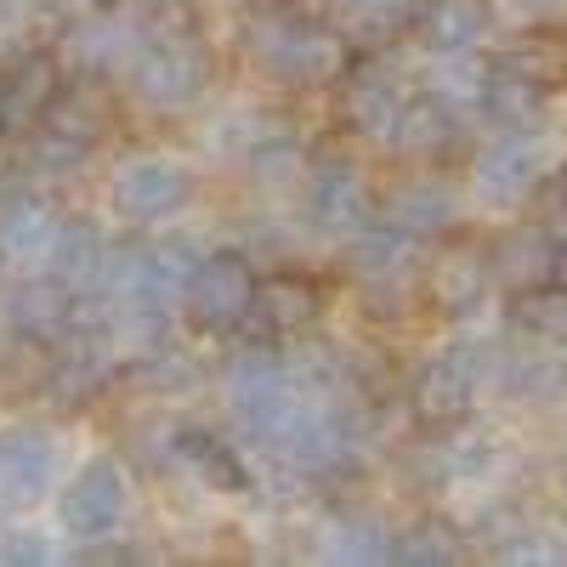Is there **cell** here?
<instances>
[{"mask_svg":"<svg viewBox=\"0 0 567 567\" xmlns=\"http://www.w3.org/2000/svg\"><path fill=\"white\" fill-rule=\"evenodd\" d=\"M403 103H409L403 80L392 69H381V63H358V69L341 74V120L358 136L386 142L392 125H398V114H403Z\"/></svg>","mask_w":567,"mask_h":567,"instance_id":"obj_16","label":"cell"},{"mask_svg":"<svg viewBox=\"0 0 567 567\" xmlns=\"http://www.w3.org/2000/svg\"><path fill=\"white\" fill-rule=\"evenodd\" d=\"M194 194H199L194 171L182 159H165V154H142V159L120 165L114 182H109V205L136 227H159V221L182 216L194 205Z\"/></svg>","mask_w":567,"mask_h":567,"instance_id":"obj_7","label":"cell"},{"mask_svg":"<svg viewBox=\"0 0 567 567\" xmlns=\"http://www.w3.org/2000/svg\"><path fill=\"white\" fill-rule=\"evenodd\" d=\"M148 34H154V18H148V7H136V0L131 7H91L74 23L63 52L85 74H125L136 63V52L148 45Z\"/></svg>","mask_w":567,"mask_h":567,"instance_id":"obj_9","label":"cell"},{"mask_svg":"<svg viewBox=\"0 0 567 567\" xmlns=\"http://www.w3.org/2000/svg\"><path fill=\"white\" fill-rule=\"evenodd\" d=\"M250 301H256V267L239 250H210L194 267V284H187V318L210 336H227V329L250 323Z\"/></svg>","mask_w":567,"mask_h":567,"instance_id":"obj_8","label":"cell"},{"mask_svg":"<svg viewBox=\"0 0 567 567\" xmlns=\"http://www.w3.org/2000/svg\"><path fill=\"white\" fill-rule=\"evenodd\" d=\"M245 45H250L256 69L284 85H329L347 74V40L336 29L301 23L290 12H256V23L245 29Z\"/></svg>","mask_w":567,"mask_h":567,"instance_id":"obj_2","label":"cell"},{"mask_svg":"<svg viewBox=\"0 0 567 567\" xmlns=\"http://www.w3.org/2000/svg\"><path fill=\"white\" fill-rule=\"evenodd\" d=\"M494 63L516 69L523 80H534L539 91H561V85H567V34H556V29H534V34H523L516 45H505Z\"/></svg>","mask_w":567,"mask_h":567,"instance_id":"obj_26","label":"cell"},{"mask_svg":"<svg viewBox=\"0 0 567 567\" xmlns=\"http://www.w3.org/2000/svg\"><path fill=\"white\" fill-rule=\"evenodd\" d=\"M454 216H460V205L449 194V182H437V176L403 182L398 194L386 199V210H381V221H392L398 233H409V239H420V245L437 239V233H449Z\"/></svg>","mask_w":567,"mask_h":567,"instance_id":"obj_22","label":"cell"},{"mask_svg":"<svg viewBox=\"0 0 567 567\" xmlns=\"http://www.w3.org/2000/svg\"><path fill=\"white\" fill-rule=\"evenodd\" d=\"M505 7H516V12H528V18H539V12L561 7V0H505Z\"/></svg>","mask_w":567,"mask_h":567,"instance_id":"obj_35","label":"cell"},{"mask_svg":"<svg viewBox=\"0 0 567 567\" xmlns=\"http://www.w3.org/2000/svg\"><path fill=\"white\" fill-rule=\"evenodd\" d=\"M125 511H131V483H125L120 460H85L58 494V523L80 545L114 539L125 528Z\"/></svg>","mask_w":567,"mask_h":567,"instance_id":"obj_6","label":"cell"},{"mask_svg":"<svg viewBox=\"0 0 567 567\" xmlns=\"http://www.w3.org/2000/svg\"><path fill=\"white\" fill-rule=\"evenodd\" d=\"M329 7H336V23L352 40H386L403 23H414L420 0H329Z\"/></svg>","mask_w":567,"mask_h":567,"instance_id":"obj_29","label":"cell"},{"mask_svg":"<svg viewBox=\"0 0 567 567\" xmlns=\"http://www.w3.org/2000/svg\"><path fill=\"white\" fill-rule=\"evenodd\" d=\"M0 561H52V545H40L34 534H23V539L0 545Z\"/></svg>","mask_w":567,"mask_h":567,"instance_id":"obj_33","label":"cell"},{"mask_svg":"<svg viewBox=\"0 0 567 567\" xmlns=\"http://www.w3.org/2000/svg\"><path fill=\"white\" fill-rule=\"evenodd\" d=\"M516 329L534 336L539 347H561L567 352V284H539V290L516 296Z\"/></svg>","mask_w":567,"mask_h":567,"instance_id":"obj_28","label":"cell"},{"mask_svg":"<svg viewBox=\"0 0 567 567\" xmlns=\"http://www.w3.org/2000/svg\"><path fill=\"white\" fill-rule=\"evenodd\" d=\"M125 85L142 109L154 114H182L205 97L210 85V52L194 29H154L148 45L125 69Z\"/></svg>","mask_w":567,"mask_h":567,"instance_id":"obj_3","label":"cell"},{"mask_svg":"<svg viewBox=\"0 0 567 567\" xmlns=\"http://www.w3.org/2000/svg\"><path fill=\"white\" fill-rule=\"evenodd\" d=\"M414 34L432 52H477L488 34V0H420Z\"/></svg>","mask_w":567,"mask_h":567,"instance_id":"obj_23","label":"cell"},{"mask_svg":"<svg viewBox=\"0 0 567 567\" xmlns=\"http://www.w3.org/2000/svg\"><path fill=\"white\" fill-rule=\"evenodd\" d=\"M63 239V216L45 205H12L0 216V261L18 272H52Z\"/></svg>","mask_w":567,"mask_h":567,"instance_id":"obj_18","label":"cell"},{"mask_svg":"<svg viewBox=\"0 0 567 567\" xmlns=\"http://www.w3.org/2000/svg\"><path fill=\"white\" fill-rule=\"evenodd\" d=\"M329 556H341V561H392V534L381 523H369V516H347V523H336Z\"/></svg>","mask_w":567,"mask_h":567,"instance_id":"obj_32","label":"cell"},{"mask_svg":"<svg viewBox=\"0 0 567 567\" xmlns=\"http://www.w3.org/2000/svg\"><path fill=\"white\" fill-rule=\"evenodd\" d=\"M550 142L545 131H499L471 165V194L488 210H516L528 205L539 187L550 182Z\"/></svg>","mask_w":567,"mask_h":567,"instance_id":"obj_5","label":"cell"},{"mask_svg":"<svg viewBox=\"0 0 567 567\" xmlns=\"http://www.w3.org/2000/svg\"><path fill=\"white\" fill-rule=\"evenodd\" d=\"M556 284H567V239L556 245Z\"/></svg>","mask_w":567,"mask_h":567,"instance_id":"obj_37","label":"cell"},{"mask_svg":"<svg viewBox=\"0 0 567 567\" xmlns=\"http://www.w3.org/2000/svg\"><path fill=\"white\" fill-rule=\"evenodd\" d=\"M499 363H505V358H499L494 347H483V341H449V347H437L432 358L420 363L414 386H409L414 414L432 420V425L465 420L471 409H477L483 386L499 374Z\"/></svg>","mask_w":567,"mask_h":567,"instance_id":"obj_4","label":"cell"},{"mask_svg":"<svg viewBox=\"0 0 567 567\" xmlns=\"http://www.w3.org/2000/svg\"><path fill=\"white\" fill-rule=\"evenodd\" d=\"M425 91L432 97H443L449 109H477V97H483V80H488V63L477 58V52H432V63H425Z\"/></svg>","mask_w":567,"mask_h":567,"instance_id":"obj_27","label":"cell"},{"mask_svg":"<svg viewBox=\"0 0 567 567\" xmlns=\"http://www.w3.org/2000/svg\"><path fill=\"white\" fill-rule=\"evenodd\" d=\"M414 250L420 239H409V233H398L392 221L374 216L369 227L352 233V245H347V272L363 284L369 296H398L409 272H414Z\"/></svg>","mask_w":567,"mask_h":567,"instance_id":"obj_14","label":"cell"},{"mask_svg":"<svg viewBox=\"0 0 567 567\" xmlns=\"http://www.w3.org/2000/svg\"><path fill=\"white\" fill-rule=\"evenodd\" d=\"M392 561H414V567H443V561H460V539L437 523H420V528H403L392 534Z\"/></svg>","mask_w":567,"mask_h":567,"instance_id":"obj_31","label":"cell"},{"mask_svg":"<svg viewBox=\"0 0 567 567\" xmlns=\"http://www.w3.org/2000/svg\"><path fill=\"white\" fill-rule=\"evenodd\" d=\"M483 120L494 131H539V114H545V91L534 80H523L505 63H488V80H483V97H477Z\"/></svg>","mask_w":567,"mask_h":567,"instance_id":"obj_25","label":"cell"},{"mask_svg":"<svg viewBox=\"0 0 567 567\" xmlns=\"http://www.w3.org/2000/svg\"><path fill=\"white\" fill-rule=\"evenodd\" d=\"M74 323H80V296L69 290L58 272H29L18 290L7 296V329L18 341L58 347Z\"/></svg>","mask_w":567,"mask_h":567,"instance_id":"obj_13","label":"cell"},{"mask_svg":"<svg viewBox=\"0 0 567 567\" xmlns=\"http://www.w3.org/2000/svg\"><path fill=\"white\" fill-rule=\"evenodd\" d=\"M323 312V290L307 278V272H267L256 278V301H250V323L272 341H290V336H307Z\"/></svg>","mask_w":567,"mask_h":567,"instance_id":"obj_15","label":"cell"},{"mask_svg":"<svg viewBox=\"0 0 567 567\" xmlns=\"http://www.w3.org/2000/svg\"><path fill=\"white\" fill-rule=\"evenodd\" d=\"M58 437L45 425H12L0 432V516H18L58 488Z\"/></svg>","mask_w":567,"mask_h":567,"instance_id":"obj_11","label":"cell"},{"mask_svg":"<svg viewBox=\"0 0 567 567\" xmlns=\"http://www.w3.org/2000/svg\"><path fill=\"white\" fill-rule=\"evenodd\" d=\"M499 381L516 403L528 409H556L567 403V358L561 347H534V352H511L499 363Z\"/></svg>","mask_w":567,"mask_h":567,"instance_id":"obj_24","label":"cell"},{"mask_svg":"<svg viewBox=\"0 0 567 567\" xmlns=\"http://www.w3.org/2000/svg\"><path fill=\"white\" fill-rule=\"evenodd\" d=\"M494 296V267L477 250H449L432 261V301L449 318H477Z\"/></svg>","mask_w":567,"mask_h":567,"instance_id":"obj_21","label":"cell"},{"mask_svg":"<svg viewBox=\"0 0 567 567\" xmlns=\"http://www.w3.org/2000/svg\"><path fill=\"white\" fill-rule=\"evenodd\" d=\"M556 245H561V239H550L539 221H516V227H505L499 239H494V250H488L494 284H505L511 296L550 284V278H556Z\"/></svg>","mask_w":567,"mask_h":567,"instance_id":"obj_17","label":"cell"},{"mask_svg":"<svg viewBox=\"0 0 567 567\" xmlns=\"http://www.w3.org/2000/svg\"><path fill=\"white\" fill-rule=\"evenodd\" d=\"M250 7H256V12H290L296 0H250Z\"/></svg>","mask_w":567,"mask_h":567,"instance_id":"obj_36","label":"cell"},{"mask_svg":"<svg viewBox=\"0 0 567 567\" xmlns=\"http://www.w3.org/2000/svg\"><path fill=\"white\" fill-rule=\"evenodd\" d=\"M171 460L187 471L194 483L216 488V494H245L250 488V465L239 460V449L199 432V425H182V432H171Z\"/></svg>","mask_w":567,"mask_h":567,"instance_id":"obj_19","label":"cell"},{"mask_svg":"<svg viewBox=\"0 0 567 567\" xmlns=\"http://www.w3.org/2000/svg\"><path fill=\"white\" fill-rule=\"evenodd\" d=\"M63 97V58L58 52H18L0 63V148L29 136L52 103Z\"/></svg>","mask_w":567,"mask_h":567,"instance_id":"obj_10","label":"cell"},{"mask_svg":"<svg viewBox=\"0 0 567 567\" xmlns=\"http://www.w3.org/2000/svg\"><path fill=\"white\" fill-rule=\"evenodd\" d=\"M23 12H29V0H0V34L18 29V23H23Z\"/></svg>","mask_w":567,"mask_h":567,"instance_id":"obj_34","label":"cell"},{"mask_svg":"<svg viewBox=\"0 0 567 567\" xmlns=\"http://www.w3.org/2000/svg\"><path fill=\"white\" fill-rule=\"evenodd\" d=\"M454 142H460V109H449L432 91H420V97L403 103L386 148H398L403 159H443Z\"/></svg>","mask_w":567,"mask_h":567,"instance_id":"obj_20","label":"cell"},{"mask_svg":"<svg viewBox=\"0 0 567 567\" xmlns=\"http://www.w3.org/2000/svg\"><path fill=\"white\" fill-rule=\"evenodd\" d=\"M307 221L318 233H341V239H352L358 227L374 221V194L358 165H341V159H323L307 171Z\"/></svg>","mask_w":567,"mask_h":567,"instance_id":"obj_12","label":"cell"},{"mask_svg":"<svg viewBox=\"0 0 567 567\" xmlns=\"http://www.w3.org/2000/svg\"><path fill=\"white\" fill-rule=\"evenodd\" d=\"M69 7H103V0H69Z\"/></svg>","mask_w":567,"mask_h":567,"instance_id":"obj_38","label":"cell"},{"mask_svg":"<svg viewBox=\"0 0 567 567\" xmlns=\"http://www.w3.org/2000/svg\"><path fill=\"white\" fill-rule=\"evenodd\" d=\"M312 381L296 369V363H284L278 352L267 347H250L227 363V403H233V420L245 425V437L256 449L272 454V443L284 437V425L296 420V409L307 403Z\"/></svg>","mask_w":567,"mask_h":567,"instance_id":"obj_1","label":"cell"},{"mask_svg":"<svg viewBox=\"0 0 567 567\" xmlns=\"http://www.w3.org/2000/svg\"><path fill=\"white\" fill-rule=\"evenodd\" d=\"M245 159H250V176H256L261 187H296V182H307V171H312L307 154H301V142L278 136V131H267Z\"/></svg>","mask_w":567,"mask_h":567,"instance_id":"obj_30","label":"cell"}]
</instances>
